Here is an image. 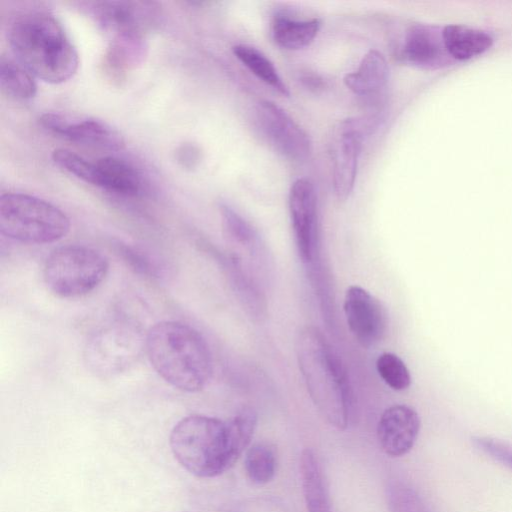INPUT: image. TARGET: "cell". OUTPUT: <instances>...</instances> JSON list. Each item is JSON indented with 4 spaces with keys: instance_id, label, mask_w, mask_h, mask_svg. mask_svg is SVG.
I'll return each instance as SVG.
<instances>
[{
    "instance_id": "1",
    "label": "cell",
    "mask_w": 512,
    "mask_h": 512,
    "mask_svg": "<svg viewBox=\"0 0 512 512\" xmlns=\"http://www.w3.org/2000/svg\"><path fill=\"white\" fill-rule=\"evenodd\" d=\"M254 410L244 408L228 421L193 414L173 427L169 444L178 463L189 473L211 478L227 471L251 441L256 428Z\"/></svg>"
},
{
    "instance_id": "2",
    "label": "cell",
    "mask_w": 512,
    "mask_h": 512,
    "mask_svg": "<svg viewBox=\"0 0 512 512\" xmlns=\"http://www.w3.org/2000/svg\"><path fill=\"white\" fill-rule=\"evenodd\" d=\"M8 39L16 61L46 83L66 82L78 70L75 47L58 20L47 12L18 16L10 25Z\"/></svg>"
},
{
    "instance_id": "3",
    "label": "cell",
    "mask_w": 512,
    "mask_h": 512,
    "mask_svg": "<svg viewBox=\"0 0 512 512\" xmlns=\"http://www.w3.org/2000/svg\"><path fill=\"white\" fill-rule=\"evenodd\" d=\"M295 352L307 391L323 418L345 430L352 413V391L344 365L323 333L306 326L298 333Z\"/></svg>"
},
{
    "instance_id": "4",
    "label": "cell",
    "mask_w": 512,
    "mask_h": 512,
    "mask_svg": "<svg viewBox=\"0 0 512 512\" xmlns=\"http://www.w3.org/2000/svg\"><path fill=\"white\" fill-rule=\"evenodd\" d=\"M145 351L158 375L181 391L198 392L212 377L209 346L186 323L164 320L153 325L145 336Z\"/></svg>"
},
{
    "instance_id": "5",
    "label": "cell",
    "mask_w": 512,
    "mask_h": 512,
    "mask_svg": "<svg viewBox=\"0 0 512 512\" xmlns=\"http://www.w3.org/2000/svg\"><path fill=\"white\" fill-rule=\"evenodd\" d=\"M68 216L57 206L33 195L8 192L0 197V231L18 242L48 244L70 231Z\"/></svg>"
},
{
    "instance_id": "6",
    "label": "cell",
    "mask_w": 512,
    "mask_h": 512,
    "mask_svg": "<svg viewBox=\"0 0 512 512\" xmlns=\"http://www.w3.org/2000/svg\"><path fill=\"white\" fill-rule=\"evenodd\" d=\"M109 271L107 258L85 245H65L46 258L43 280L47 289L60 298H78L95 290Z\"/></svg>"
},
{
    "instance_id": "7",
    "label": "cell",
    "mask_w": 512,
    "mask_h": 512,
    "mask_svg": "<svg viewBox=\"0 0 512 512\" xmlns=\"http://www.w3.org/2000/svg\"><path fill=\"white\" fill-rule=\"evenodd\" d=\"M145 350V337L134 322L116 319L90 334L83 358L87 369L108 378L129 369Z\"/></svg>"
},
{
    "instance_id": "8",
    "label": "cell",
    "mask_w": 512,
    "mask_h": 512,
    "mask_svg": "<svg viewBox=\"0 0 512 512\" xmlns=\"http://www.w3.org/2000/svg\"><path fill=\"white\" fill-rule=\"evenodd\" d=\"M254 120L263 138L287 159L303 161L311 154L308 134L275 103H258L254 111Z\"/></svg>"
},
{
    "instance_id": "9",
    "label": "cell",
    "mask_w": 512,
    "mask_h": 512,
    "mask_svg": "<svg viewBox=\"0 0 512 512\" xmlns=\"http://www.w3.org/2000/svg\"><path fill=\"white\" fill-rule=\"evenodd\" d=\"M154 2L104 1L91 4L96 21L112 38L143 37L158 19Z\"/></svg>"
},
{
    "instance_id": "10",
    "label": "cell",
    "mask_w": 512,
    "mask_h": 512,
    "mask_svg": "<svg viewBox=\"0 0 512 512\" xmlns=\"http://www.w3.org/2000/svg\"><path fill=\"white\" fill-rule=\"evenodd\" d=\"M364 121L353 118L341 121L332 137L333 189L339 200L351 194L358 167L364 132Z\"/></svg>"
},
{
    "instance_id": "11",
    "label": "cell",
    "mask_w": 512,
    "mask_h": 512,
    "mask_svg": "<svg viewBox=\"0 0 512 512\" xmlns=\"http://www.w3.org/2000/svg\"><path fill=\"white\" fill-rule=\"evenodd\" d=\"M343 309L348 328L362 347H373L383 339L387 327L386 312L367 290L350 286L345 292Z\"/></svg>"
},
{
    "instance_id": "12",
    "label": "cell",
    "mask_w": 512,
    "mask_h": 512,
    "mask_svg": "<svg viewBox=\"0 0 512 512\" xmlns=\"http://www.w3.org/2000/svg\"><path fill=\"white\" fill-rule=\"evenodd\" d=\"M39 122L50 133L90 148L117 151L124 146L122 136L97 119H76L49 112L42 114Z\"/></svg>"
},
{
    "instance_id": "13",
    "label": "cell",
    "mask_w": 512,
    "mask_h": 512,
    "mask_svg": "<svg viewBox=\"0 0 512 512\" xmlns=\"http://www.w3.org/2000/svg\"><path fill=\"white\" fill-rule=\"evenodd\" d=\"M289 212L298 255L308 263L313 259L317 233V195L310 180L300 178L292 184Z\"/></svg>"
},
{
    "instance_id": "14",
    "label": "cell",
    "mask_w": 512,
    "mask_h": 512,
    "mask_svg": "<svg viewBox=\"0 0 512 512\" xmlns=\"http://www.w3.org/2000/svg\"><path fill=\"white\" fill-rule=\"evenodd\" d=\"M419 430L420 418L416 410L402 404L390 406L378 421L379 446L390 457L403 456L414 446Z\"/></svg>"
},
{
    "instance_id": "15",
    "label": "cell",
    "mask_w": 512,
    "mask_h": 512,
    "mask_svg": "<svg viewBox=\"0 0 512 512\" xmlns=\"http://www.w3.org/2000/svg\"><path fill=\"white\" fill-rule=\"evenodd\" d=\"M220 214L229 242L240 250L241 255L248 257V264L254 267V271L267 269L266 251L255 229L226 204L220 205Z\"/></svg>"
},
{
    "instance_id": "16",
    "label": "cell",
    "mask_w": 512,
    "mask_h": 512,
    "mask_svg": "<svg viewBox=\"0 0 512 512\" xmlns=\"http://www.w3.org/2000/svg\"><path fill=\"white\" fill-rule=\"evenodd\" d=\"M445 52L442 34L431 26L419 24L407 31L400 55L409 64L433 68L444 63Z\"/></svg>"
},
{
    "instance_id": "17",
    "label": "cell",
    "mask_w": 512,
    "mask_h": 512,
    "mask_svg": "<svg viewBox=\"0 0 512 512\" xmlns=\"http://www.w3.org/2000/svg\"><path fill=\"white\" fill-rule=\"evenodd\" d=\"M96 185L126 196L137 195L142 189L139 172L127 161L106 156L95 161Z\"/></svg>"
},
{
    "instance_id": "18",
    "label": "cell",
    "mask_w": 512,
    "mask_h": 512,
    "mask_svg": "<svg viewBox=\"0 0 512 512\" xmlns=\"http://www.w3.org/2000/svg\"><path fill=\"white\" fill-rule=\"evenodd\" d=\"M300 471L308 512H332L328 489L320 463L310 449L303 450Z\"/></svg>"
},
{
    "instance_id": "19",
    "label": "cell",
    "mask_w": 512,
    "mask_h": 512,
    "mask_svg": "<svg viewBox=\"0 0 512 512\" xmlns=\"http://www.w3.org/2000/svg\"><path fill=\"white\" fill-rule=\"evenodd\" d=\"M387 75L388 66L383 54L370 50L364 55L358 68L345 76L344 83L357 95H370L385 85Z\"/></svg>"
},
{
    "instance_id": "20",
    "label": "cell",
    "mask_w": 512,
    "mask_h": 512,
    "mask_svg": "<svg viewBox=\"0 0 512 512\" xmlns=\"http://www.w3.org/2000/svg\"><path fill=\"white\" fill-rule=\"evenodd\" d=\"M320 28L317 18L297 20L285 15H277L271 25L274 42L287 50H299L314 40Z\"/></svg>"
},
{
    "instance_id": "21",
    "label": "cell",
    "mask_w": 512,
    "mask_h": 512,
    "mask_svg": "<svg viewBox=\"0 0 512 512\" xmlns=\"http://www.w3.org/2000/svg\"><path fill=\"white\" fill-rule=\"evenodd\" d=\"M442 37L448 54L460 60L481 54L492 44L491 36L485 31L463 25L445 26Z\"/></svg>"
},
{
    "instance_id": "22",
    "label": "cell",
    "mask_w": 512,
    "mask_h": 512,
    "mask_svg": "<svg viewBox=\"0 0 512 512\" xmlns=\"http://www.w3.org/2000/svg\"><path fill=\"white\" fill-rule=\"evenodd\" d=\"M235 57L247 67L258 79L275 89L278 93L288 96L289 91L279 76L273 63L258 49L246 44L233 47Z\"/></svg>"
},
{
    "instance_id": "23",
    "label": "cell",
    "mask_w": 512,
    "mask_h": 512,
    "mask_svg": "<svg viewBox=\"0 0 512 512\" xmlns=\"http://www.w3.org/2000/svg\"><path fill=\"white\" fill-rule=\"evenodd\" d=\"M0 84L2 90L16 100H29L37 93L35 77L18 61L1 58Z\"/></svg>"
},
{
    "instance_id": "24",
    "label": "cell",
    "mask_w": 512,
    "mask_h": 512,
    "mask_svg": "<svg viewBox=\"0 0 512 512\" xmlns=\"http://www.w3.org/2000/svg\"><path fill=\"white\" fill-rule=\"evenodd\" d=\"M244 466L253 483L266 484L273 479L276 472L275 451L266 443H256L246 451Z\"/></svg>"
},
{
    "instance_id": "25",
    "label": "cell",
    "mask_w": 512,
    "mask_h": 512,
    "mask_svg": "<svg viewBox=\"0 0 512 512\" xmlns=\"http://www.w3.org/2000/svg\"><path fill=\"white\" fill-rule=\"evenodd\" d=\"M376 369L382 380L393 390L402 391L411 384L410 372L402 359L394 353L384 352L376 360Z\"/></svg>"
},
{
    "instance_id": "26",
    "label": "cell",
    "mask_w": 512,
    "mask_h": 512,
    "mask_svg": "<svg viewBox=\"0 0 512 512\" xmlns=\"http://www.w3.org/2000/svg\"><path fill=\"white\" fill-rule=\"evenodd\" d=\"M53 162L71 175L81 179L82 181L96 185V166L95 162H91L77 153L58 148L52 152Z\"/></svg>"
},
{
    "instance_id": "27",
    "label": "cell",
    "mask_w": 512,
    "mask_h": 512,
    "mask_svg": "<svg viewBox=\"0 0 512 512\" xmlns=\"http://www.w3.org/2000/svg\"><path fill=\"white\" fill-rule=\"evenodd\" d=\"M472 442L477 449L512 469V443L487 436L473 437Z\"/></svg>"
},
{
    "instance_id": "28",
    "label": "cell",
    "mask_w": 512,
    "mask_h": 512,
    "mask_svg": "<svg viewBox=\"0 0 512 512\" xmlns=\"http://www.w3.org/2000/svg\"><path fill=\"white\" fill-rule=\"evenodd\" d=\"M178 161L186 167H193L199 160V150L193 145H184L177 152Z\"/></svg>"
}]
</instances>
